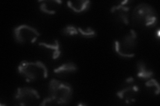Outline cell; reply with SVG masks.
<instances>
[{"mask_svg":"<svg viewBox=\"0 0 160 106\" xmlns=\"http://www.w3.org/2000/svg\"><path fill=\"white\" fill-rule=\"evenodd\" d=\"M138 46V36L136 31L131 29L129 34L114 42L116 53L124 58H131L135 57V53Z\"/></svg>","mask_w":160,"mask_h":106,"instance_id":"4","label":"cell"},{"mask_svg":"<svg viewBox=\"0 0 160 106\" xmlns=\"http://www.w3.org/2000/svg\"><path fill=\"white\" fill-rule=\"evenodd\" d=\"M40 105H57L56 102L51 98V97H48L45 98L43 101H42V102L39 104Z\"/></svg>","mask_w":160,"mask_h":106,"instance_id":"17","label":"cell"},{"mask_svg":"<svg viewBox=\"0 0 160 106\" xmlns=\"http://www.w3.org/2000/svg\"><path fill=\"white\" fill-rule=\"evenodd\" d=\"M131 3V1L126 0L112 6L110 12L118 22L126 25L129 23L130 15H131V6H130Z\"/></svg>","mask_w":160,"mask_h":106,"instance_id":"7","label":"cell"},{"mask_svg":"<svg viewBox=\"0 0 160 106\" xmlns=\"http://www.w3.org/2000/svg\"><path fill=\"white\" fill-rule=\"evenodd\" d=\"M139 92V88L137 85L128 84L126 87L118 91L116 95L119 99L123 101L126 104H131L136 101Z\"/></svg>","mask_w":160,"mask_h":106,"instance_id":"8","label":"cell"},{"mask_svg":"<svg viewBox=\"0 0 160 106\" xmlns=\"http://www.w3.org/2000/svg\"><path fill=\"white\" fill-rule=\"evenodd\" d=\"M146 86L148 88H155V94L158 95L160 92V86L159 85L158 82L156 79L150 78L146 82Z\"/></svg>","mask_w":160,"mask_h":106,"instance_id":"16","label":"cell"},{"mask_svg":"<svg viewBox=\"0 0 160 106\" xmlns=\"http://www.w3.org/2000/svg\"><path fill=\"white\" fill-rule=\"evenodd\" d=\"M78 32H79V34L80 35V36L83 38L92 39L97 36L96 31L90 27H87L86 29H83L82 28L78 27Z\"/></svg>","mask_w":160,"mask_h":106,"instance_id":"15","label":"cell"},{"mask_svg":"<svg viewBox=\"0 0 160 106\" xmlns=\"http://www.w3.org/2000/svg\"><path fill=\"white\" fill-rule=\"evenodd\" d=\"M134 82H135V80L133 77H129L128 78H127L126 80V83L127 84H134Z\"/></svg>","mask_w":160,"mask_h":106,"instance_id":"18","label":"cell"},{"mask_svg":"<svg viewBox=\"0 0 160 106\" xmlns=\"http://www.w3.org/2000/svg\"><path fill=\"white\" fill-rule=\"evenodd\" d=\"M18 72L27 81L31 82L44 80L48 76L47 67L39 60L34 62L22 60L18 66Z\"/></svg>","mask_w":160,"mask_h":106,"instance_id":"2","label":"cell"},{"mask_svg":"<svg viewBox=\"0 0 160 106\" xmlns=\"http://www.w3.org/2000/svg\"><path fill=\"white\" fill-rule=\"evenodd\" d=\"M39 2V10L48 15L56 14L63 3L59 0H45Z\"/></svg>","mask_w":160,"mask_h":106,"instance_id":"10","label":"cell"},{"mask_svg":"<svg viewBox=\"0 0 160 106\" xmlns=\"http://www.w3.org/2000/svg\"><path fill=\"white\" fill-rule=\"evenodd\" d=\"M78 70L77 64L73 62H67L59 67L54 68L53 73L60 79L68 78L70 76L76 74Z\"/></svg>","mask_w":160,"mask_h":106,"instance_id":"9","label":"cell"},{"mask_svg":"<svg viewBox=\"0 0 160 106\" xmlns=\"http://www.w3.org/2000/svg\"><path fill=\"white\" fill-rule=\"evenodd\" d=\"M158 21V15L156 10L148 3H139L131 12L129 23L134 27L152 28L156 26Z\"/></svg>","mask_w":160,"mask_h":106,"instance_id":"1","label":"cell"},{"mask_svg":"<svg viewBox=\"0 0 160 106\" xmlns=\"http://www.w3.org/2000/svg\"><path fill=\"white\" fill-rule=\"evenodd\" d=\"M61 33L65 37H72L79 34L78 28L73 25H68L65 26L61 31Z\"/></svg>","mask_w":160,"mask_h":106,"instance_id":"14","label":"cell"},{"mask_svg":"<svg viewBox=\"0 0 160 106\" xmlns=\"http://www.w3.org/2000/svg\"><path fill=\"white\" fill-rule=\"evenodd\" d=\"M136 67L138 78L145 80H148L149 79L153 78V71L148 68L146 62L143 61V60H139V61H138Z\"/></svg>","mask_w":160,"mask_h":106,"instance_id":"12","label":"cell"},{"mask_svg":"<svg viewBox=\"0 0 160 106\" xmlns=\"http://www.w3.org/2000/svg\"><path fill=\"white\" fill-rule=\"evenodd\" d=\"M41 97L38 91L31 87H19L14 94L13 101L18 105H36Z\"/></svg>","mask_w":160,"mask_h":106,"instance_id":"6","label":"cell"},{"mask_svg":"<svg viewBox=\"0 0 160 106\" xmlns=\"http://www.w3.org/2000/svg\"><path fill=\"white\" fill-rule=\"evenodd\" d=\"M91 2L88 0H78L67 2L68 7L74 13H82L88 12L91 6Z\"/></svg>","mask_w":160,"mask_h":106,"instance_id":"11","label":"cell"},{"mask_svg":"<svg viewBox=\"0 0 160 106\" xmlns=\"http://www.w3.org/2000/svg\"><path fill=\"white\" fill-rule=\"evenodd\" d=\"M14 41L19 44L34 43L40 36L38 30L27 24H22L15 27L13 30Z\"/></svg>","mask_w":160,"mask_h":106,"instance_id":"5","label":"cell"},{"mask_svg":"<svg viewBox=\"0 0 160 106\" xmlns=\"http://www.w3.org/2000/svg\"><path fill=\"white\" fill-rule=\"evenodd\" d=\"M38 45L40 47H42L48 49L52 51V57L53 60L58 59L62 53L61 47L59 41L57 39H55L53 43H48L45 42H39Z\"/></svg>","mask_w":160,"mask_h":106,"instance_id":"13","label":"cell"},{"mask_svg":"<svg viewBox=\"0 0 160 106\" xmlns=\"http://www.w3.org/2000/svg\"><path fill=\"white\" fill-rule=\"evenodd\" d=\"M48 92L57 105H67L71 102L73 90L69 84L56 79H52L48 85Z\"/></svg>","mask_w":160,"mask_h":106,"instance_id":"3","label":"cell"}]
</instances>
